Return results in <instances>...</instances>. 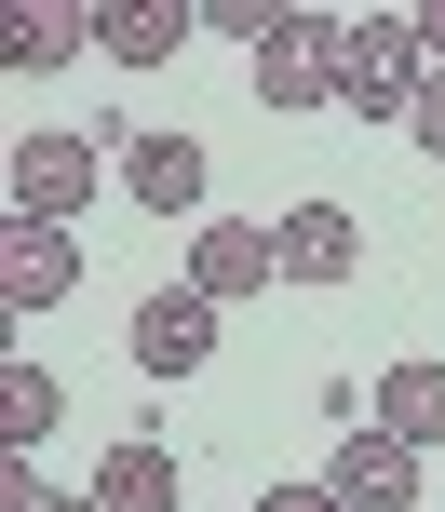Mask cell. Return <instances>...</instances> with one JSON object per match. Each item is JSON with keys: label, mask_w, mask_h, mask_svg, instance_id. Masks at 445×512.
<instances>
[{"label": "cell", "mask_w": 445, "mask_h": 512, "mask_svg": "<svg viewBox=\"0 0 445 512\" xmlns=\"http://www.w3.org/2000/svg\"><path fill=\"white\" fill-rule=\"evenodd\" d=\"M419 95H432L419 14H351V41H338V108H351V122H419Z\"/></svg>", "instance_id": "cell-1"}, {"label": "cell", "mask_w": 445, "mask_h": 512, "mask_svg": "<svg viewBox=\"0 0 445 512\" xmlns=\"http://www.w3.org/2000/svg\"><path fill=\"white\" fill-rule=\"evenodd\" d=\"M95 176H122V162H108L81 122H27L14 135V230H68V216L95 203Z\"/></svg>", "instance_id": "cell-2"}, {"label": "cell", "mask_w": 445, "mask_h": 512, "mask_svg": "<svg viewBox=\"0 0 445 512\" xmlns=\"http://www.w3.org/2000/svg\"><path fill=\"white\" fill-rule=\"evenodd\" d=\"M338 41H351V14H297V0H284V27L243 54L270 122H297V108H324V95H338Z\"/></svg>", "instance_id": "cell-3"}, {"label": "cell", "mask_w": 445, "mask_h": 512, "mask_svg": "<svg viewBox=\"0 0 445 512\" xmlns=\"http://www.w3.org/2000/svg\"><path fill=\"white\" fill-rule=\"evenodd\" d=\"M270 283H284V230H270V216H203V230H189V297L243 310V297H270Z\"/></svg>", "instance_id": "cell-4"}, {"label": "cell", "mask_w": 445, "mask_h": 512, "mask_svg": "<svg viewBox=\"0 0 445 512\" xmlns=\"http://www.w3.org/2000/svg\"><path fill=\"white\" fill-rule=\"evenodd\" d=\"M108 162H122V189H135V203H149V216H203V176H216V162H203V135L149 122V135H122V149H108Z\"/></svg>", "instance_id": "cell-5"}, {"label": "cell", "mask_w": 445, "mask_h": 512, "mask_svg": "<svg viewBox=\"0 0 445 512\" xmlns=\"http://www.w3.org/2000/svg\"><path fill=\"white\" fill-rule=\"evenodd\" d=\"M122 351L149 364V378H203V364H216V297H189V283H176V297H135Z\"/></svg>", "instance_id": "cell-6"}, {"label": "cell", "mask_w": 445, "mask_h": 512, "mask_svg": "<svg viewBox=\"0 0 445 512\" xmlns=\"http://www.w3.org/2000/svg\"><path fill=\"white\" fill-rule=\"evenodd\" d=\"M189 27H203V0H95V54L108 68H176Z\"/></svg>", "instance_id": "cell-7"}, {"label": "cell", "mask_w": 445, "mask_h": 512, "mask_svg": "<svg viewBox=\"0 0 445 512\" xmlns=\"http://www.w3.org/2000/svg\"><path fill=\"white\" fill-rule=\"evenodd\" d=\"M324 486H338L351 512H419V445H392V432L365 418V432H351L338 459H324Z\"/></svg>", "instance_id": "cell-8"}, {"label": "cell", "mask_w": 445, "mask_h": 512, "mask_svg": "<svg viewBox=\"0 0 445 512\" xmlns=\"http://www.w3.org/2000/svg\"><path fill=\"white\" fill-rule=\"evenodd\" d=\"M270 230H284V283H351V270H365V230H351V203H284Z\"/></svg>", "instance_id": "cell-9"}, {"label": "cell", "mask_w": 445, "mask_h": 512, "mask_svg": "<svg viewBox=\"0 0 445 512\" xmlns=\"http://www.w3.org/2000/svg\"><path fill=\"white\" fill-rule=\"evenodd\" d=\"M378 432H392V445H445V364L432 351L378 364Z\"/></svg>", "instance_id": "cell-10"}, {"label": "cell", "mask_w": 445, "mask_h": 512, "mask_svg": "<svg viewBox=\"0 0 445 512\" xmlns=\"http://www.w3.org/2000/svg\"><path fill=\"white\" fill-rule=\"evenodd\" d=\"M0 283H14V310H68L81 243H68V230H14V243H0Z\"/></svg>", "instance_id": "cell-11"}, {"label": "cell", "mask_w": 445, "mask_h": 512, "mask_svg": "<svg viewBox=\"0 0 445 512\" xmlns=\"http://www.w3.org/2000/svg\"><path fill=\"white\" fill-rule=\"evenodd\" d=\"M95 499H108V512H176L189 472L162 459V445H108V459H95Z\"/></svg>", "instance_id": "cell-12"}, {"label": "cell", "mask_w": 445, "mask_h": 512, "mask_svg": "<svg viewBox=\"0 0 445 512\" xmlns=\"http://www.w3.org/2000/svg\"><path fill=\"white\" fill-rule=\"evenodd\" d=\"M54 418H68V391H54V364H14V378H0V459H27V445H41Z\"/></svg>", "instance_id": "cell-13"}, {"label": "cell", "mask_w": 445, "mask_h": 512, "mask_svg": "<svg viewBox=\"0 0 445 512\" xmlns=\"http://www.w3.org/2000/svg\"><path fill=\"white\" fill-rule=\"evenodd\" d=\"M0 54H14V68H68V54H95V14H54V0H41V14H14Z\"/></svg>", "instance_id": "cell-14"}, {"label": "cell", "mask_w": 445, "mask_h": 512, "mask_svg": "<svg viewBox=\"0 0 445 512\" xmlns=\"http://www.w3.org/2000/svg\"><path fill=\"white\" fill-rule=\"evenodd\" d=\"M243 512H351V499H338V486H257Z\"/></svg>", "instance_id": "cell-15"}, {"label": "cell", "mask_w": 445, "mask_h": 512, "mask_svg": "<svg viewBox=\"0 0 445 512\" xmlns=\"http://www.w3.org/2000/svg\"><path fill=\"white\" fill-rule=\"evenodd\" d=\"M405 135H419V149L445 162V68H432V95H419V122H405Z\"/></svg>", "instance_id": "cell-16"}, {"label": "cell", "mask_w": 445, "mask_h": 512, "mask_svg": "<svg viewBox=\"0 0 445 512\" xmlns=\"http://www.w3.org/2000/svg\"><path fill=\"white\" fill-rule=\"evenodd\" d=\"M419 54H432V68H445V0H419Z\"/></svg>", "instance_id": "cell-17"}, {"label": "cell", "mask_w": 445, "mask_h": 512, "mask_svg": "<svg viewBox=\"0 0 445 512\" xmlns=\"http://www.w3.org/2000/svg\"><path fill=\"white\" fill-rule=\"evenodd\" d=\"M41 512H108V499H95V486H81V499H41Z\"/></svg>", "instance_id": "cell-18"}]
</instances>
